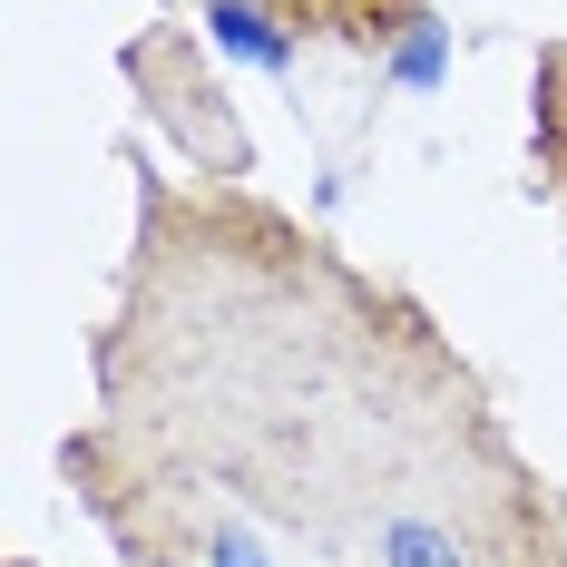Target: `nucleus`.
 <instances>
[{"label": "nucleus", "instance_id": "1", "mask_svg": "<svg viewBox=\"0 0 567 567\" xmlns=\"http://www.w3.org/2000/svg\"><path fill=\"white\" fill-rule=\"evenodd\" d=\"M79 441L226 499L293 567H567V509L460 342L226 176H147Z\"/></svg>", "mask_w": 567, "mask_h": 567}, {"label": "nucleus", "instance_id": "2", "mask_svg": "<svg viewBox=\"0 0 567 567\" xmlns=\"http://www.w3.org/2000/svg\"><path fill=\"white\" fill-rule=\"evenodd\" d=\"M216 20V40L245 59H293V50H392L411 30H431V0H196Z\"/></svg>", "mask_w": 567, "mask_h": 567}, {"label": "nucleus", "instance_id": "3", "mask_svg": "<svg viewBox=\"0 0 567 567\" xmlns=\"http://www.w3.org/2000/svg\"><path fill=\"white\" fill-rule=\"evenodd\" d=\"M127 79L157 99V127L186 147V167H196V176H226V186H245V176H255L245 127H235L226 109H196V99H216V79L196 69V50H186L176 30H147V40L127 50Z\"/></svg>", "mask_w": 567, "mask_h": 567}, {"label": "nucleus", "instance_id": "4", "mask_svg": "<svg viewBox=\"0 0 567 567\" xmlns=\"http://www.w3.org/2000/svg\"><path fill=\"white\" fill-rule=\"evenodd\" d=\"M528 147H538V176H548V196H558V216H567V40L538 50V79H528Z\"/></svg>", "mask_w": 567, "mask_h": 567}, {"label": "nucleus", "instance_id": "5", "mask_svg": "<svg viewBox=\"0 0 567 567\" xmlns=\"http://www.w3.org/2000/svg\"><path fill=\"white\" fill-rule=\"evenodd\" d=\"M20 567H30V558H20Z\"/></svg>", "mask_w": 567, "mask_h": 567}]
</instances>
